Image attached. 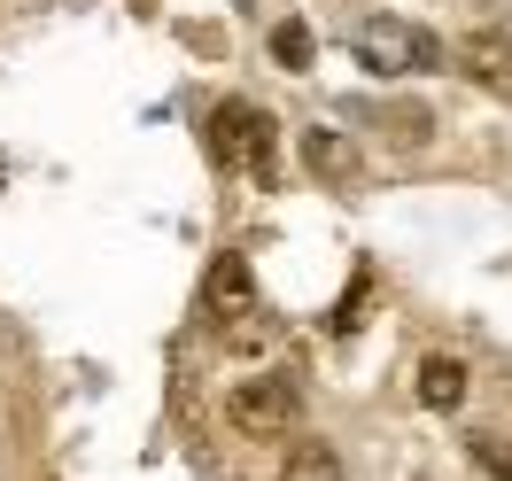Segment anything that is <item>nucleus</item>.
<instances>
[{"mask_svg": "<svg viewBox=\"0 0 512 481\" xmlns=\"http://www.w3.org/2000/svg\"><path fill=\"white\" fill-rule=\"evenodd\" d=\"M210 156H218V171H249L256 187H272L280 179V125L249 101H225L210 117Z\"/></svg>", "mask_w": 512, "mask_h": 481, "instance_id": "f257e3e1", "label": "nucleus"}, {"mask_svg": "<svg viewBox=\"0 0 512 481\" xmlns=\"http://www.w3.org/2000/svg\"><path fill=\"white\" fill-rule=\"evenodd\" d=\"M225 412H233V427H241V435H288V419H295V381H288V373L241 381L233 396H225Z\"/></svg>", "mask_w": 512, "mask_h": 481, "instance_id": "f03ea898", "label": "nucleus"}, {"mask_svg": "<svg viewBox=\"0 0 512 481\" xmlns=\"http://www.w3.org/2000/svg\"><path fill=\"white\" fill-rule=\"evenodd\" d=\"M202 311L210 319H249L256 311V272H249V257H210V272H202Z\"/></svg>", "mask_w": 512, "mask_h": 481, "instance_id": "7ed1b4c3", "label": "nucleus"}, {"mask_svg": "<svg viewBox=\"0 0 512 481\" xmlns=\"http://www.w3.org/2000/svg\"><path fill=\"white\" fill-rule=\"evenodd\" d=\"M458 70L474 78L481 94L512 101V39H505V32H474L466 47H458Z\"/></svg>", "mask_w": 512, "mask_h": 481, "instance_id": "20e7f679", "label": "nucleus"}, {"mask_svg": "<svg viewBox=\"0 0 512 481\" xmlns=\"http://www.w3.org/2000/svg\"><path fill=\"white\" fill-rule=\"evenodd\" d=\"M357 55L373 70H412V24H396V16H373L365 39H357Z\"/></svg>", "mask_w": 512, "mask_h": 481, "instance_id": "39448f33", "label": "nucleus"}, {"mask_svg": "<svg viewBox=\"0 0 512 481\" xmlns=\"http://www.w3.org/2000/svg\"><path fill=\"white\" fill-rule=\"evenodd\" d=\"M280 481H342V450L319 443V435H295V443H288V466H280Z\"/></svg>", "mask_w": 512, "mask_h": 481, "instance_id": "423d86ee", "label": "nucleus"}, {"mask_svg": "<svg viewBox=\"0 0 512 481\" xmlns=\"http://www.w3.org/2000/svg\"><path fill=\"white\" fill-rule=\"evenodd\" d=\"M419 396H427V412H458L466 404V365L458 357H427L419 365Z\"/></svg>", "mask_w": 512, "mask_h": 481, "instance_id": "0eeeda50", "label": "nucleus"}, {"mask_svg": "<svg viewBox=\"0 0 512 481\" xmlns=\"http://www.w3.org/2000/svg\"><path fill=\"white\" fill-rule=\"evenodd\" d=\"M311 55H319V47H311V24H303V16H280V24H272V63L311 70Z\"/></svg>", "mask_w": 512, "mask_h": 481, "instance_id": "6e6552de", "label": "nucleus"}, {"mask_svg": "<svg viewBox=\"0 0 512 481\" xmlns=\"http://www.w3.org/2000/svg\"><path fill=\"white\" fill-rule=\"evenodd\" d=\"M303 156H311V163H319V171H350V163H357V148H350V140H342V132H303Z\"/></svg>", "mask_w": 512, "mask_h": 481, "instance_id": "1a4fd4ad", "label": "nucleus"}, {"mask_svg": "<svg viewBox=\"0 0 512 481\" xmlns=\"http://www.w3.org/2000/svg\"><path fill=\"white\" fill-rule=\"evenodd\" d=\"M466 458H474L489 481H512V443L505 435H466Z\"/></svg>", "mask_w": 512, "mask_h": 481, "instance_id": "9d476101", "label": "nucleus"}, {"mask_svg": "<svg viewBox=\"0 0 512 481\" xmlns=\"http://www.w3.org/2000/svg\"><path fill=\"white\" fill-rule=\"evenodd\" d=\"M365 288H373V280L357 272V280H350V295H342V311H334V334H350V326L365 319V303H373V295H365Z\"/></svg>", "mask_w": 512, "mask_h": 481, "instance_id": "9b49d317", "label": "nucleus"}, {"mask_svg": "<svg viewBox=\"0 0 512 481\" xmlns=\"http://www.w3.org/2000/svg\"><path fill=\"white\" fill-rule=\"evenodd\" d=\"M381 125L396 132V140H427V125H435V117H427V109H381Z\"/></svg>", "mask_w": 512, "mask_h": 481, "instance_id": "f8f14e48", "label": "nucleus"}, {"mask_svg": "<svg viewBox=\"0 0 512 481\" xmlns=\"http://www.w3.org/2000/svg\"><path fill=\"white\" fill-rule=\"evenodd\" d=\"M443 63V39L435 32H412V70H435Z\"/></svg>", "mask_w": 512, "mask_h": 481, "instance_id": "ddd939ff", "label": "nucleus"}, {"mask_svg": "<svg viewBox=\"0 0 512 481\" xmlns=\"http://www.w3.org/2000/svg\"><path fill=\"white\" fill-rule=\"evenodd\" d=\"M233 8H256V0H233Z\"/></svg>", "mask_w": 512, "mask_h": 481, "instance_id": "4468645a", "label": "nucleus"}]
</instances>
